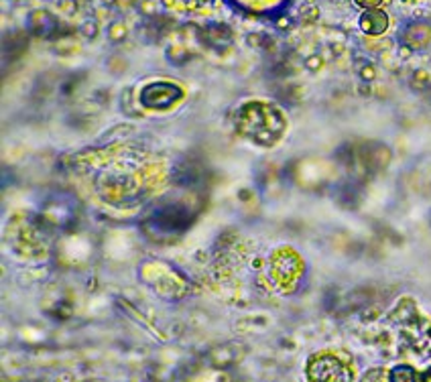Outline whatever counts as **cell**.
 <instances>
[{"instance_id": "cell-1", "label": "cell", "mask_w": 431, "mask_h": 382, "mask_svg": "<svg viewBox=\"0 0 431 382\" xmlns=\"http://www.w3.org/2000/svg\"><path fill=\"white\" fill-rule=\"evenodd\" d=\"M236 130L258 146H273L285 132L283 114L264 102H248L236 112Z\"/></svg>"}, {"instance_id": "cell-2", "label": "cell", "mask_w": 431, "mask_h": 382, "mask_svg": "<svg viewBox=\"0 0 431 382\" xmlns=\"http://www.w3.org/2000/svg\"><path fill=\"white\" fill-rule=\"evenodd\" d=\"M307 380L309 382H352V370L336 354L321 352L309 358Z\"/></svg>"}, {"instance_id": "cell-3", "label": "cell", "mask_w": 431, "mask_h": 382, "mask_svg": "<svg viewBox=\"0 0 431 382\" xmlns=\"http://www.w3.org/2000/svg\"><path fill=\"white\" fill-rule=\"evenodd\" d=\"M179 98H183V90L175 84H169V82H157V84H151L142 90L140 94V102L145 108H169L173 106Z\"/></svg>"}, {"instance_id": "cell-4", "label": "cell", "mask_w": 431, "mask_h": 382, "mask_svg": "<svg viewBox=\"0 0 431 382\" xmlns=\"http://www.w3.org/2000/svg\"><path fill=\"white\" fill-rule=\"evenodd\" d=\"M358 27L368 37H379L389 29V15L381 9L364 11L360 15V19H358Z\"/></svg>"}, {"instance_id": "cell-5", "label": "cell", "mask_w": 431, "mask_h": 382, "mask_svg": "<svg viewBox=\"0 0 431 382\" xmlns=\"http://www.w3.org/2000/svg\"><path fill=\"white\" fill-rule=\"evenodd\" d=\"M403 39L411 49H423V47L431 45V25L411 23L403 33Z\"/></svg>"}, {"instance_id": "cell-6", "label": "cell", "mask_w": 431, "mask_h": 382, "mask_svg": "<svg viewBox=\"0 0 431 382\" xmlns=\"http://www.w3.org/2000/svg\"><path fill=\"white\" fill-rule=\"evenodd\" d=\"M29 25L33 27L35 33L43 35V33H47V31H53L55 19H53L51 13H47V11H35V13L31 15V19H29Z\"/></svg>"}, {"instance_id": "cell-7", "label": "cell", "mask_w": 431, "mask_h": 382, "mask_svg": "<svg viewBox=\"0 0 431 382\" xmlns=\"http://www.w3.org/2000/svg\"><path fill=\"white\" fill-rule=\"evenodd\" d=\"M126 29H124V25L122 23H112L110 27H108V39L110 41H116V43H120V41H124L126 39Z\"/></svg>"}, {"instance_id": "cell-8", "label": "cell", "mask_w": 431, "mask_h": 382, "mask_svg": "<svg viewBox=\"0 0 431 382\" xmlns=\"http://www.w3.org/2000/svg\"><path fill=\"white\" fill-rule=\"evenodd\" d=\"M362 382H393V376H391V372H383V370H374V372H370V374H366Z\"/></svg>"}, {"instance_id": "cell-9", "label": "cell", "mask_w": 431, "mask_h": 382, "mask_svg": "<svg viewBox=\"0 0 431 382\" xmlns=\"http://www.w3.org/2000/svg\"><path fill=\"white\" fill-rule=\"evenodd\" d=\"M82 33H84L88 39H94L96 33H98V23H96V21H86V23L82 25Z\"/></svg>"}, {"instance_id": "cell-10", "label": "cell", "mask_w": 431, "mask_h": 382, "mask_svg": "<svg viewBox=\"0 0 431 382\" xmlns=\"http://www.w3.org/2000/svg\"><path fill=\"white\" fill-rule=\"evenodd\" d=\"M354 5L364 11H370V9H379L383 5V0H354Z\"/></svg>"}, {"instance_id": "cell-11", "label": "cell", "mask_w": 431, "mask_h": 382, "mask_svg": "<svg viewBox=\"0 0 431 382\" xmlns=\"http://www.w3.org/2000/svg\"><path fill=\"white\" fill-rule=\"evenodd\" d=\"M59 7H61L65 13H69V15L76 11V3H74V0H59Z\"/></svg>"}, {"instance_id": "cell-12", "label": "cell", "mask_w": 431, "mask_h": 382, "mask_svg": "<svg viewBox=\"0 0 431 382\" xmlns=\"http://www.w3.org/2000/svg\"><path fill=\"white\" fill-rule=\"evenodd\" d=\"M102 3H104V5H108V7H110V5H114V3H116V0H102Z\"/></svg>"}]
</instances>
